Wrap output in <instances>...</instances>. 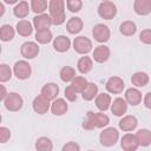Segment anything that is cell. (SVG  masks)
<instances>
[{"instance_id": "cell-26", "label": "cell", "mask_w": 151, "mask_h": 151, "mask_svg": "<svg viewBox=\"0 0 151 151\" xmlns=\"http://www.w3.org/2000/svg\"><path fill=\"white\" fill-rule=\"evenodd\" d=\"M93 67V63H92V59L90 57H81L78 63H77V68L78 71L81 73V74H87L88 72H91Z\"/></svg>"}, {"instance_id": "cell-42", "label": "cell", "mask_w": 151, "mask_h": 151, "mask_svg": "<svg viewBox=\"0 0 151 151\" xmlns=\"http://www.w3.org/2000/svg\"><path fill=\"white\" fill-rule=\"evenodd\" d=\"M80 146L74 142H68L63 146V151H79Z\"/></svg>"}, {"instance_id": "cell-2", "label": "cell", "mask_w": 151, "mask_h": 151, "mask_svg": "<svg viewBox=\"0 0 151 151\" xmlns=\"http://www.w3.org/2000/svg\"><path fill=\"white\" fill-rule=\"evenodd\" d=\"M50 17L55 26L65 22V0H50Z\"/></svg>"}, {"instance_id": "cell-31", "label": "cell", "mask_w": 151, "mask_h": 151, "mask_svg": "<svg viewBox=\"0 0 151 151\" xmlns=\"http://www.w3.org/2000/svg\"><path fill=\"white\" fill-rule=\"evenodd\" d=\"M15 31L11 25H2L0 27V39L2 41H11L14 38Z\"/></svg>"}, {"instance_id": "cell-11", "label": "cell", "mask_w": 151, "mask_h": 151, "mask_svg": "<svg viewBox=\"0 0 151 151\" xmlns=\"http://www.w3.org/2000/svg\"><path fill=\"white\" fill-rule=\"evenodd\" d=\"M105 87L110 93L119 94V93L123 92V90L125 87V84H124V81L120 77H111V78L107 79V81L105 84Z\"/></svg>"}, {"instance_id": "cell-15", "label": "cell", "mask_w": 151, "mask_h": 151, "mask_svg": "<svg viewBox=\"0 0 151 151\" xmlns=\"http://www.w3.org/2000/svg\"><path fill=\"white\" fill-rule=\"evenodd\" d=\"M118 125H119L120 130H123L125 132H130V131H133L137 129L138 120L134 116H125L119 120Z\"/></svg>"}, {"instance_id": "cell-3", "label": "cell", "mask_w": 151, "mask_h": 151, "mask_svg": "<svg viewBox=\"0 0 151 151\" xmlns=\"http://www.w3.org/2000/svg\"><path fill=\"white\" fill-rule=\"evenodd\" d=\"M119 139V132L114 127H106L99 134V140L103 146L110 147L113 146Z\"/></svg>"}, {"instance_id": "cell-45", "label": "cell", "mask_w": 151, "mask_h": 151, "mask_svg": "<svg viewBox=\"0 0 151 151\" xmlns=\"http://www.w3.org/2000/svg\"><path fill=\"white\" fill-rule=\"evenodd\" d=\"M5 4H8V5H13V4H17L19 0H2Z\"/></svg>"}, {"instance_id": "cell-8", "label": "cell", "mask_w": 151, "mask_h": 151, "mask_svg": "<svg viewBox=\"0 0 151 151\" xmlns=\"http://www.w3.org/2000/svg\"><path fill=\"white\" fill-rule=\"evenodd\" d=\"M92 35H93V38H94L96 41H98L100 44H104V42H106L110 39L111 32H110V28L106 25H104V24H97L92 28Z\"/></svg>"}, {"instance_id": "cell-5", "label": "cell", "mask_w": 151, "mask_h": 151, "mask_svg": "<svg viewBox=\"0 0 151 151\" xmlns=\"http://www.w3.org/2000/svg\"><path fill=\"white\" fill-rule=\"evenodd\" d=\"M98 14L101 19L111 20L117 15V6L110 0L101 1L100 5L98 6Z\"/></svg>"}, {"instance_id": "cell-38", "label": "cell", "mask_w": 151, "mask_h": 151, "mask_svg": "<svg viewBox=\"0 0 151 151\" xmlns=\"http://www.w3.org/2000/svg\"><path fill=\"white\" fill-rule=\"evenodd\" d=\"M66 6L67 9L72 13H77L83 7V1L81 0H66Z\"/></svg>"}, {"instance_id": "cell-4", "label": "cell", "mask_w": 151, "mask_h": 151, "mask_svg": "<svg viewBox=\"0 0 151 151\" xmlns=\"http://www.w3.org/2000/svg\"><path fill=\"white\" fill-rule=\"evenodd\" d=\"M4 105H5L6 110H8L11 112H18L19 110H21V107L24 105V100L20 94H18L15 92H9L4 100Z\"/></svg>"}, {"instance_id": "cell-28", "label": "cell", "mask_w": 151, "mask_h": 151, "mask_svg": "<svg viewBox=\"0 0 151 151\" xmlns=\"http://www.w3.org/2000/svg\"><path fill=\"white\" fill-rule=\"evenodd\" d=\"M131 83L137 87H144L149 83V76L145 72H136L131 77Z\"/></svg>"}, {"instance_id": "cell-14", "label": "cell", "mask_w": 151, "mask_h": 151, "mask_svg": "<svg viewBox=\"0 0 151 151\" xmlns=\"http://www.w3.org/2000/svg\"><path fill=\"white\" fill-rule=\"evenodd\" d=\"M111 111L117 117H122L123 114H125L126 111H127V101H126V99L120 98V97L116 98L113 100V103L111 104Z\"/></svg>"}, {"instance_id": "cell-39", "label": "cell", "mask_w": 151, "mask_h": 151, "mask_svg": "<svg viewBox=\"0 0 151 151\" xmlns=\"http://www.w3.org/2000/svg\"><path fill=\"white\" fill-rule=\"evenodd\" d=\"M78 91L72 86V85H68L66 88H65V98L68 100V101H76L77 100V97H78Z\"/></svg>"}, {"instance_id": "cell-29", "label": "cell", "mask_w": 151, "mask_h": 151, "mask_svg": "<svg viewBox=\"0 0 151 151\" xmlns=\"http://www.w3.org/2000/svg\"><path fill=\"white\" fill-rule=\"evenodd\" d=\"M136 137L138 139L139 146H149L151 144V131L147 129H140L137 131Z\"/></svg>"}, {"instance_id": "cell-16", "label": "cell", "mask_w": 151, "mask_h": 151, "mask_svg": "<svg viewBox=\"0 0 151 151\" xmlns=\"http://www.w3.org/2000/svg\"><path fill=\"white\" fill-rule=\"evenodd\" d=\"M70 47H71V40L67 37L58 35L57 38H54V40H53V48L57 52H59V53L67 52Z\"/></svg>"}, {"instance_id": "cell-27", "label": "cell", "mask_w": 151, "mask_h": 151, "mask_svg": "<svg viewBox=\"0 0 151 151\" xmlns=\"http://www.w3.org/2000/svg\"><path fill=\"white\" fill-rule=\"evenodd\" d=\"M13 13H14V15H15L17 18H19V19L26 18V17L28 15V13H29L28 2H26V1H19V2L15 5V7L13 8Z\"/></svg>"}, {"instance_id": "cell-7", "label": "cell", "mask_w": 151, "mask_h": 151, "mask_svg": "<svg viewBox=\"0 0 151 151\" xmlns=\"http://www.w3.org/2000/svg\"><path fill=\"white\" fill-rule=\"evenodd\" d=\"M73 50L79 54H87L92 50V41L84 35H79L73 40Z\"/></svg>"}, {"instance_id": "cell-20", "label": "cell", "mask_w": 151, "mask_h": 151, "mask_svg": "<svg viewBox=\"0 0 151 151\" xmlns=\"http://www.w3.org/2000/svg\"><path fill=\"white\" fill-rule=\"evenodd\" d=\"M133 9L138 15H147L151 13V0H134Z\"/></svg>"}, {"instance_id": "cell-32", "label": "cell", "mask_w": 151, "mask_h": 151, "mask_svg": "<svg viewBox=\"0 0 151 151\" xmlns=\"http://www.w3.org/2000/svg\"><path fill=\"white\" fill-rule=\"evenodd\" d=\"M59 76H60V79L65 83H70L76 77V70L71 66H64L60 72H59Z\"/></svg>"}, {"instance_id": "cell-30", "label": "cell", "mask_w": 151, "mask_h": 151, "mask_svg": "<svg viewBox=\"0 0 151 151\" xmlns=\"http://www.w3.org/2000/svg\"><path fill=\"white\" fill-rule=\"evenodd\" d=\"M119 31H120V33H122L123 35H125V37H131V35H133V34L137 32V26H136V24H134L133 21L126 20V21H124V22L120 24Z\"/></svg>"}, {"instance_id": "cell-23", "label": "cell", "mask_w": 151, "mask_h": 151, "mask_svg": "<svg viewBox=\"0 0 151 151\" xmlns=\"http://www.w3.org/2000/svg\"><path fill=\"white\" fill-rule=\"evenodd\" d=\"M97 94H98V86L94 83H87L86 86L84 87V90L81 91V97L86 101L94 99L97 97Z\"/></svg>"}, {"instance_id": "cell-21", "label": "cell", "mask_w": 151, "mask_h": 151, "mask_svg": "<svg viewBox=\"0 0 151 151\" xmlns=\"http://www.w3.org/2000/svg\"><path fill=\"white\" fill-rule=\"evenodd\" d=\"M84 26V22L80 18L78 17H73L71 19H68V21L66 22V29L70 34H78L81 32Z\"/></svg>"}, {"instance_id": "cell-10", "label": "cell", "mask_w": 151, "mask_h": 151, "mask_svg": "<svg viewBox=\"0 0 151 151\" xmlns=\"http://www.w3.org/2000/svg\"><path fill=\"white\" fill-rule=\"evenodd\" d=\"M20 53L26 59H34L39 54V46L34 41H26L21 45Z\"/></svg>"}, {"instance_id": "cell-41", "label": "cell", "mask_w": 151, "mask_h": 151, "mask_svg": "<svg viewBox=\"0 0 151 151\" xmlns=\"http://www.w3.org/2000/svg\"><path fill=\"white\" fill-rule=\"evenodd\" d=\"M9 138H11V131H9V129H7L5 126H1L0 127V143L1 144H5Z\"/></svg>"}, {"instance_id": "cell-43", "label": "cell", "mask_w": 151, "mask_h": 151, "mask_svg": "<svg viewBox=\"0 0 151 151\" xmlns=\"http://www.w3.org/2000/svg\"><path fill=\"white\" fill-rule=\"evenodd\" d=\"M144 105L146 109L151 110V92H147L144 97Z\"/></svg>"}, {"instance_id": "cell-1", "label": "cell", "mask_w": 151, "mask_h": 151, "mask_svg": "<svg viewBox=\"0 0 151 151\" xmlns=\"http://www.w3.org/2000/svg\"><path fill=\"white\" fill-rule=\"evenodd\" d=\"M110 123V118L101 112H92L88 111L86 113V118L83 122V129L91 131L93 129H103L107 126Z\"/></svg>"}, {"instance_id": "cell-46", "label": "cell", "mask_w": 151, "mask_h": 151, "mask_svg": "<svg viewBox=\"0 0 151 151\" xmlns=\"http://www.w3.org/2000/svg\"><path fill=\"white\" fill-rule=\"evenodd\" d=\"M103 1H107V0H103Z\"/></svg>"}, {"instance_id": "cell-44", "label": "cell", "mask_w": 151, "mask_h": 151, "mask_svg": "<svg viewBox=\"0 0 151 151\" xmlns=\"http://www.w3.org/2000/svg\"><path fill=\"white\" fill-rule=\"evenodd\" d=\"M7 94H8V93L6 92V87H5L4 85H1V100H2V101L5 100V98L7 97Z\"/></svg>"}, {"instance_id": "cell-9", "label": "cell", "mask_w": 151, "mask_h": 151, "mask_svg": "<svg viewBox=\"0 0 151 151\" xmlns=\"http://www.w3.org/2000/svg\"><path fill=\"white\" fill-rule=\"evenodd\" d=\"M32 106H33V110L38 114H45L51 109V103H50V99H47L45 96H42L40 93L39 96H37L33 99Z\"/></svg>"}, {"instance_id": "cell-25", "label": "cell", "mask_w": 151, "mask_h": 151, "mask_svg": "<svg viewBox=\"0 0 151 151\" xmlns=\"http://www.w3.org/2000/svg\"><path fill=\"white\" fill-rule=\"evenodd\" d=\"M15 28H17L18 34L21 35V37H29L32 34V32H33V26H32V24L28 20H20V21H18Z\"/></svg>"}, {"instance_id": "cell-13", "label": "cell", "mask_w": 151, "mask_h": 151, "mask_svg": "<svg viewBox=\"0 0 151 151\" xmlns=\"http://www.w3.org/2000/svg\"><path fill=\"white\" fill-rule=\"evenodd\" d=\"M53 25L52 19L50 15L42 13V14H38L37 17L33 18V26L37 31H41V29H47L50 28V26Z\"/></svg>"}, {"instance_id": "cell-22", "label": "cell", "mask_w": 151, "mask_h": 151, "mask_svg": "<svg viewBox=\"0 0 151 151\" xmlns=\"http://www.w3.org/2000/svg\"><path fill=\"white\" fill-rule=\"evenodd\" d=\"M41 94L50 100H54L59 94V86L54 83H47L41 87Z\"/></svg>"}, {"instance_id": "cell-17", "label": "cell", "mask_w": 151, "mask_h": 151, "mask_svg": "<svg viewBox=\"0 0 151 151\" xmlns=\"http://www.w3.org/2000/svg\"><path fill=\"white\" fill-rule=\"evenodd\" d=\"M92 57H93L94 61H97L99 64H103V63L107 61L109 58H110V48L105 45H100V46L94 48Z\"/></svg>"}, {"instance_id": "cell-24", "label": "cell", "mask_w": 151, "mask_h": 151, "mask_svg": "<svg viewBox=\"0 0 151 151\" xmlns=\"http://www.w3.org/2000/svg\"><path fill=\"white\" fill-rule=\"evenodd\" d=\"M96 106L103 112L109 110V107L111 106V97H110V94H107V93L97 94V97H96Z\"/></svg>"}, {"instance_id": "cell-19", "label": "cell", "mask_w": 151, "mask_h": 151, "mask_svg": "<svg viewBox=\"0 0 151 151\" xmlns=\"http://www.w3.org/2000/svg\"><path fill=\"white\" fill-rule=\"evenodd\" d=\"M125 99H126L127 104H130L132 106H137L142 101V93L139 90H137L134 87H130L125 91Z\"/></svg>"}, {"instance_id": "cell-18", "label": "cell", "mask_w": 151, "mask_h": 151, "mask_svg": "<svg viewBox=\"0 0 151 151\" xmlns=\"http://www.w3.org/2000/svg\"><path fill=\"white\" fill-rule=\"evenodd\" d=\"M67 110H68V105L66 100L63 98H55L51 104V111L54 116H63L67 112Z\"/></svg>"}, {"instance_id": "cell-34", "label": "cell", "mask_w": 151, "mask_h": 151, "mask_svg": "<svg viewBox=\"0 0 151 151\" xmlns=\"http://www.w3.org/2000/svg\"><path fill=\"white\" fill-rule=\"evenodd\" d=\"M31 9L35 14H42L47 9V0H31Z\"/></svg>"}, {"instance_id": "cell-12", "label": "cell", "mask_w": 151, "mask_h": 151, "mask_svg": "<svg viewBox=\"0 0 151 151\" xmlns=\"http://www.w3.org/2000/svg\"><path fill=\"white\" fill-rule=\"evenodd\" d=\"M120 146L125 151H134V150H137L138 146H139V143H138V139H137L136 134H132V133L124 134L122 137V139H120Z\"/></svg>"}, {"instance_id": "cell-40", "label": "cell", "mask_w": 151, "mask_h": 151, "mask_svg": "<svg viewBox=\"0 0 151 151\" xmlns=\"http://www.w3.org/2000/svg\"><path fill=\"white\" fill-rule=\"evenodd\" d=\"M139 40L143 42V44H146V45H151V29H143L139 34Z\"/></svg>"}, {"instance_id": "cell-35", "label": "cell", "mask_w": 151, "mask_h": 151, "mask_svg": "<svg viewBox=\"0 0 151 151\" xmlns=\"http://www.w3.org/2000/svg\"><path fill=\"white\" fill-rule=\"evenodd\" d=\"M52 32L47 28V29H41V31H37L35 33V40L39 44H48L52 40Z\"/></svg>"}, {"instance_id": "cell-36", "label": "cell", "mask_w": 151, "mask_h": 151, "mask_svg": "<svg viewBox=\"0 0 151 151\" xmlns=\"http://www.w3.org/2000/svg\"><path fill=\"white\" fill-rule=\"evenodd\" d=\"M11 78H12V70L9 68L8 65L1 64L0 65V81L5 83V81L9 80Z\"/></svg>"}, {"instance_id": "cell-6", "label": "cell", "mask_w": 151, "mask_h": 151, "mask_svg": "<svg viewBox=\"0 0 151 151\" xmlns=\"http://www.w3.org/2000/svg\"><path fill=\"white\" fill-rule=\"evenodd\" d=\"M13 73L19 80H26L32 74V67L26 60H19L13 66Z\"/></svg>"}, {"instance_id": "cell-37", "label": "cell", "mask_w": 151, "mask_h": 151, "mask_svg": "<svg viewBox=\"0 0 151 151\" xmlns=\"http://www.w3.org/2000/svg\"><path fill=\"white\" fill-rule=\"evenodd\" d=\"M88 81L84 78V77H81V76H78V77H74V79L71 81V85L78 91V92H80L81 93V91L84 90V87L86 86V84H87Z\"/></svg>"}, {"instance_id": "cell-33", "label": "cell", "mask_w": 151, "mask_h": 151, "mask_svg": "<svg viewBox=\"0 0 151 151\" xmlns=\"http://www.w3.org/2000/svg\"><path fill=\"white\" fill-rule=\"evenodd\" d=\"M35 149L38 151H52L53 144L50 138L47 137H40L35 142Z\"/></svg>"}]
</instances>
